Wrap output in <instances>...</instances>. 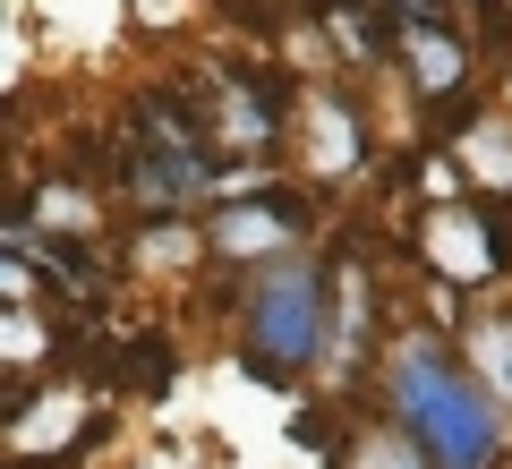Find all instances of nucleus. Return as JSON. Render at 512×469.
I'll list each match as a JSON object with an SVG mask.
<instances>
[{
  "instance_id": "nucleus-1",
  "label": "nucleus",
  "mask_w": 512,
  "mask_h": 469,
  "mask_svg": "<svg viewBox=\"0 0 512 469\" xmlns=\"http://www.w3.org/2000/svg\"><path fill=\"white\" fill-rule=\"evenodd\" d=\"M384 384H393V418H402V435H410L436 469H495V452H504L495 393L470 376V367H453V350H444L436 333L393 342Z\"/></svg>"
},
{
  "instance_id": "nucleus-2",
  "label": "nucleus",
  "mask_w": 512,
  "mask_h": 469,
  "mask_svg": "<svg viewBox=\"0 0 512 469\" xmlns=\"http://www.w3.org/2000/svg\"><path fill=\"white\" fill-rule=\"evenodd\" d=\"M316 342H325V282L282 256L248 282V376H299Z\"/></svg>"
},
{
  "instance_id": "nucleus-3",
  "label": "nucleus",
  "mask_w": 512,
  "mask_h": 469,
  "mask_svg": "<svg viewBox=\"0 0 512 469\" xmlns=\"http://www.w3.org/2000/svg\"><path fill=\"white\" fill-rule=\"evenodd\" d=\"M282 103H291L282 77H197V120H205V137H214L222 154H239V163L274 154Z\"/></svg>"
},
{
  "instance_id": "nucleus-4",
  "label": "nucleus",
  "mask_w": 512,
  "mask_h": 469,
  "mask_svg": "<svg viewBox=\"0 0 512 469\" xmlns=\"http://www.w3.org/2000/svg\"><path fill=\"white\" fill-rule=\"evenodd\" d=\"M308 231V205L299 197H248V205H222V214H205V248L214 256H265V265H282V248Z\"/></svg>"
},
{
  "instance_id": "nucleus-5",
  "label": "nucleus",
  "mask_w": 512,
  "mask_h": 469,
  "mask_svg": "<svg viewBox=\"0 0 512 469\" xmlns=\"http://www.w3.org/2000/svg\"><path fill=\"white\" fill-rule=\"evenodd\" d=\"M427 256H436L444 282H478V273H504V265H512V239L495 231L487 214L436 205V214H427Z\"/></svg>"
},
{
  "instance_id": "nucleus-6",
  "label": "nucleus",
  "mask_w": 512,
  "mask_h": 469,
  "mask_svg": "<svg viewBox=\"0 0 512 469\" xmlns=\"http://www.w3.org/2000/svg\"><path fill=\"white\" fill-rule=\"evenodd\" d=\"M402 60H410V86H419L427 103H453V94H461V77H470V52H461V43L444 35V18L402 26Z\"/></svg>"
},
{
  "instance_id": "nucleus-7",
  "label": "nucleus",
  "mask_w": 512,
  "mask_h": 469,
  "mask_svg": "<svg viewBox=\"0 0 512 469\" xmlns=\"http://www.w3.org/2000/svg\"><path fill=\"white\" fill-rule=\"evenodd\" d=\"M308 128H316V171H359L367 163V128L342 94H308Z\"/></svg>"
},
{
  "instance_id": "nucleus-8",
  "label": "nucleus",
  "mask_w": 512,
  "mask_h": 469,
  "mask_svg": "<svg viewBox=\"0 0 512 469\" xmlns=\"http://www.w3.org/2000/svg\"><path fill=\"white\" fill-rule=\"evenodd\" d=\"M367 316H376V290H367V273H359V265H333V299H325L333 359H359V342H367Z\"/></svg>"
},
{
  "instance_id": "nucleus-9",
  "label": "nucleus",
  "mask_w": 512,
  "mask_h": 469,
  "mask_svg": "<svg viewBox=\"0 0 512 469\" xmlns=\"http://www.w3.org/2000/svg\"><path fill=\"white\" fill-rule=\"evenodd\" d=\"M470 350H478V376H487L495 393L512 401V316H495V325H478V342H470Z\"/></svg>"
},
{
  "instance_id": "nucleus-10",
  "label": "nucleus",
  "mask_w": 512,
  "mask_h": 469,
  "mask_svg": "<svg viewBox=\"0 0 512 469\" xmlns=\"http://www.w3.org/2000/svg\"><path fill=\"white\" fill-rule=\"evenodd\" d=\"M470 171H487L495 188H512V128H470Z\"/></svg>"
},
{
  "instance_id": "nucleus-11",
  "label": "nucleus",
  "mask_w": 512,
  "mask_h": 469,
  "mask_svg": "<svg viewBox=\"0 0 512 469\" xmlns=\"http://www.w3.org/2000/svg\"><path fill=\"white\" fill-rule=\"evenodd\" d=\"M35 222L43 231H86V197L77 188H35Z\"/></svg>"
},
{
  "instance_id": "nucleus-12",
  "label": "nucleus",
  "mask_w": 512,
  "mask_h": 469,
  "mask_svg": "<svg viewBox=\"0 0 512 469\" xmlns=\"http://www.w3.org/2000/svg\"><path fill=\"white\" fill-rule=\"evenodd\" d=\"M120 384H146V393H163V384H171V359H163V342H154V333L137 342V359H120Z\"/></svg>"
},
{
  "instance_id": "nucleus-13",
  "label": "nucleus",
  "mask_w": 512,
  "mask_h": 469,
  "mask_svg": "<svg viewBox=\"0 0 512 469\" xmlns=\"http://www.w3.org/2000/svg\"><path fill=\"white\" fill-rule=\"evenodd\" d=\"M359 469H419V452L402 435H376V444H359Z\"/></svg>"
}]
</instances>
